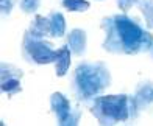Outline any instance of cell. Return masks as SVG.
<instances>
[{"mask_svg": "<svg viewBox=\"0 0 153 126\" xmlns=\"http://www.w3.org/2000/svg\"><path fill=\"white\" fill-rule=\"evenodd\" d=\"M71 92L78 101L99 97L111 84V72L105 62H80L71 76Z\"/></svg>", "mask_w": 153, "mask_h": 126, "instance_id": "cell-2", "label": "cell"}, {"mask_svg": "<svg viewBox=\"0 0 153 126\" xmlns=\"http://www.w3.org/2000/svg\"><path fill=\"white\" fill-rule=\"evenodd\" d=\"M100 28L106 34L102 45L108 53L137 55L149 52L153 45V34L144 30L137 19L127 16V13L103 17Z\"/></svg>", "mask_w": 153, "mask_h": 126, "instance_id": "cell-1", "label": "cell"}, {"mask_svg": "<svg viewBox=\"0 0 153 126\" xmlns=\"http://www.w3.org/2000/svg\"><path fill=\"white\" fill-rule=\"evenodd\" d=\"M48 24H50V36L48 38H62L66 33V20L59 11H52L48 14Z\"/></svg>", "mask_w": 153, "mask_h": 126, "instance_id": "cell-10", "label": "cell"}, {"mask_svg": "<svg viewBox=\"0 0 153 126\" xmlns=\"http://www.w3.org/2000/svg\"><path fill=\"white\" fill-rule=\"evenodd\" d=\"M133 98H134L139 111H144V109L153 106V83L152 81L139 83Z\"/></svg>", "mask_w": 153, "mask_h": 126, "instance_id": "cell-8", "label": "cell"}, {"mask_svg": "<svg viewBox=\"0 0 153 126\" xmlns=\"http://www.w3.org/2000/svg\"><path fill=\"white\" fill-rule=\"evenodd\" d=\"M16 5V0H0V6H2V14L3 16H8V14L13 11Z\"/></svg>", "mask_w": 153, "mask_h": 126, "instance_id": "cell-15", "label": "cell"}, {"mask_svg": "<svg viewBox=\"0 0 153 126\" xmlns=\"http://www.w3.org/2000/svg\"><path fill=\"white\" fill-rule=\"evenodd\" d=\"M66 41H67V45H69V48H71L72 55L83 56L86 53V48H88L86 31L80 30V28H74V30H71L69 34L66 36Z\"/></svg>", "mask_w": 153, "mask_h": 126, "instance_id": "cell-7", "label": "cell"}, {"mask_svg": "<svg viewBox=\"0 0 153 126\" xmlns=\"http://www.w3.org/2000/svg\"><path fill=\"white\" fill-rule=\"evenodd\" d=\"M150 53H152V58H153V45H152V48H150Z\"/></svg>", "mask_w": 153, "mask_h": 126, "instance_id": "cell-17", "label": "cell"}, {"mask_svg": "<svg viewBox=\"0 0 153 126\" xmlns=\"http://www.w3.org/2000/svg\"><path fill=\"white\" fill-rule=\"evenodd\" d=\"M137 6L141 10L144 19H145L147 27L153 28V0H139Z\"/></svg>", "mask_w": 153, "mask_h": 126, "instance_id": "cell-13", "label": "cell"}, {"mask_svg": "<svg viewBox=\"0 0 153 126\" xmlns=\"http://www.w3.org/2000/svg\"><path fill=\"white\" fill-rule=\"evenodd\" d=\"M41 6V0H20V10L25 14L36 13Z\"/></svg>", "mask_w": 153, "mask_h": 126, "instance_id": "cell-14", "label": "cell"}, {"mask_svg": "<svg viewBox=\"0 0 153 126\" xmlns=\"http://www.w3.org/2000/svg\"><path fill=\"white\" fill-rule=\"evenodd\" d=\"M22 58L28 64H50L55 62L58 50H55L52 42H47L45 38H36L27 30L22 38Z\"/></svg>", "mask_w": 153, "mask_h": 126, "instance_id": "cell-4", "label": "cell"}, {"mask_svg": "<svg viewBox=\"0 0 153 126\" xmlns=\"http://www.w3.org/2000/svg\"><path fill=\"white\" fill-rule=\"evenodd\" d=\"M71 56H72V52L69 48V45H62L58 48V56L53 62L56 76H64L67 73L69 67H71Z\"/></svg>", "mask_w": 153, "mask_h": 126, "instance_id": "cell-9", "label": "cell"}, {"mask_svg": "<svg viewBox=\"0 0 153 126\" xmlns=\"http://www.w3.org/2000/svg\"><path fill=\"white\" fill-rule=\"evenodd\" d=\"M139 0H117V6L122 13H127L134 3H137Z\"/></svg>", "mask_w": 153, "mask_h": 126, "instance_id": "cell-16", "label": "cell"}, {"mask_svg": "<svg viewBox=\"0 0 153 126\" xmlns=\"http://www.w3.org/2000/svg\"><path fill=\"white\" fill-rule=\"evenodd\" d=\"M22 78H24V72L16 66L8 64V62H2L0 66V87L2 92L6 94L10 98L13 95H16L19 92H22Z\"/></svg>", "mask_w": 153, "mask_h": 126, "instance_id": "cell-5", "label": "cell"}, {"mask_svg": "<svg viewBox=\"0 0 153 126\" xmlns=\"http://www.w3.org/2000/svg\"><path fill=\"white\" fill-rule=\"evenodd\" d=\"M62 8H66L67 11L71 13H83V11H88L91 3L88 0H59Z\"/></svg>", "mask_w": 153, "mask_h": 126, "instance_id": "cell-12", "label": "cell"}, {"mask_svg": "<svg viewBox=\"0 0 153 126\" xmlns=\"http://www.w3.org/2000/svg\"><path fill=\"white\" fill-rule=\"evenodd\" d=\"M28 31L36 38H48L50 36V24H48V17L39 16L36 14L34 19L28 27Z\"/></svg>", "mask_w": 153, "mask_h": 126, "instance_id": "cell-11", "label": "cell"}, {"mask_svg": "<svg viewBox=\"0 0 153 126\" xmlns=\"http://www.w3.org/2000/svg\"><path fill=\"white\" fill-rule=\"evenodd\" d=\"M50 111L56 117L58 125H67L69 117H71L72 111H74V106L62 94L55 92L50 97Z\"/></svg>", "mask_w": 153, "mask_h": 126, "instance_id": "cell-6", "label": "cell"}, {"mask_svg": "<svg viewBox=\"0 0 153 126\" xmlns=\"http://www.w3.org/2000/svg\"><path fill=\"white\" fill-rule=\"evenodd\" d=\"M91 114L100 125H117L131 120L128 95L95 97L91 104Z\"/></svg>", "mask_w": 153, "mask_h": 126, "instance_id": "cell-3", "label": "cell"}]
</instances>
